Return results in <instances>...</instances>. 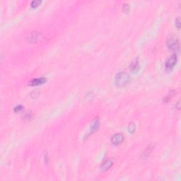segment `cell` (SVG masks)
<instances>
[{
    "mask_svg": "<svg viewBox=\"0 0 181 181\" xmlns=\"http://www.w3.org/2000/svg\"><path fill=\"white\" fill-rule=\"evenodd\" d=\"M115 82L118 87H124L131 82V76L127 72H121L115 76Z\"/></svg>",
    "mask_w": 181,
    "mask_h": 181,
    "instance_id": "cell-1",
    "label": "cell"
},
{
    "mask_svg": "<svg viewBox=\"0 0 181 181\" xmlns=\"http://www.w3.org/2000/svg\"><path fill=\"white\" fill-rule=\"evenodd\" d=\"M166 44H167L168 47L173 52H178L180 50L179 39L177 36H174V35L169 36L167 41H166Z\"/></svg>",
    "mask_w": 181,
    "mask_h": 181,
    "instance_id": "cell-2",
    "label": "cell"
},
{
    "mask_svg": "<svg viewBox=\"0 0 181 181\" xmlns=\"http://www.w3.org/2000/svg\"><path fill=\"white\" fill-rule=\"evenodd\" d=\"M177 63V56L173 54L168 58L166 62V69L167 71H171Z\"/></svg>",
    "mask_w": 181,
    "mask_h": 181,
    "instance_id": "cell-3",
    "label": "cell"
},
{
    "mask_svg": "<svg viewBox=\"0 0 181 181\" xmlns=\"http://www.w3.org/2000/svg\"><path fill=\"white\" fill-rule=\"evenodd\" d=\"M140 70V65H139V58L136 57L130 62L129 65V70L133 74H137Z\"/></svg>",
    "mask_w": 181,
    "mask_h": 181,
    "instance_id": "cell-4",
    "label": "cell"
},
{
    "mask_svg": "<svg viewBox=\"0 0 181 181\" xmlns=\"http://www.w3.org/2000/svg\"><path fill=\"white\" fill-rule=\"evenodd\" d=\"M124 140V136L122 133H116L114 135L112 136L110 141L112 144L114 145H119Z\"/></svg>",
    "mask_w": 181,
    "mask_h": 181,
    "instance_id": "cell-5",
    "label": "cell"
},
{
    "mask_svg": "<svg viewBox=\"0 0 181 181\" xmlns=\"http://www.w3.org/2000/svg\"><path fill=\"white\" fill-rule=\"evenodd\" d=\"M46 81H47L46 78H43V77L33 78L32 80H30V81L29 82V84L32 86H39V85L43 84L44 83H45Z\"/></svg>",
    "mask_w": 181,
    "mask_h": 181,
    "instance_id": "cell-6",
    "label": "cell"
},
{
    "mask_svg": "<svg viewBox=\"0 0 181 181\" xmlns=\"http://www.w3.org/2000/svg\"><path fill=\"white\" fill-rule=\"evenodd\" d=\"M99 127H100V121H99L98 118H96V119L93 121V123L91 124V126H90L91 134L96 132L98 129Z\"/></svg>",
    "mask_w": 181,
    "mask_h": 181,
    "instance_id": "cell-7",
    "label": "cell"
},
{
    "mask_svg": "<svg viewBox=\"0 0 181 181\" xmlns=\"http://www.w3.org/2000/svg\"><path fill=\"white\" fill-rule=\"evenodd\" d=\"M113 165V161L112 159H108L106 160L105 161L102 163L101 167H100V170L101 171H105L107 170H108L109 169L112 167V166Z\"/></svg>",
    "mask_w": 181,
    "mask_h": 181,
    "instance_id": "cell-8",
    "label": "cell"
},
{
    "mask_svg": "<svg viewBox=\"0 0 181 181\" xmlns=\"http://www.w3.org/2000/svg\"><path fill=\"white\" fill-rule=\"evenodd\" d=\"M175 94V92L174 91H171V92L169 93V94H168L167 96H166V98H165L164 99H163V101H165L166 103H167L168 101H169V100H171V98H172L173 97V96Z\"/></svg>",
    "mask_w": 181,
    "mask_h": 181,
    "instance_id": "cell-9",
    "label": "cell"
},
{
    "mask_svg": "<svg viewBox=\"0 0 181 181\" xmlns=\"http://www.w3.org/2000/svg\"><path fill=\"white\" fill-rule=\"evenodd\" d=\"M39 37H40V35L39 34H31V36H30V41H33V42H35V41H38V39H39Z\"/></svg>",
    "mask_w": 181,
    "mask_h": 181,
    "instance_id": "cell-10",
    "label": "cell"
},
{
    "mask_svg": "<svg viewBox=\"0 0 181 181\" xmlns=\"http://www.w3.org/2000/svg\"><path fill=\"white\" fill-rule=\"evenodd\" d=\"M41 1H38V0H37V1H31V3H30V6H31V7H33V8H36V7H38L40 4H41Z\"/></svg>",
    "mask_w": 181,
    "mask_h": 181,
    "instance_id": "cell-11",
    "label": "cell"
},
{
    "mask_svg": "<svg viewBox=\"0 0 181 181\" xmlns=\"http://www.w3.org/2000/svg\"><path fill=\"white\" fill-rule=\"evenodd\" d=\"M134 129H135V125L134 123H129V126H128V130L130 133H132L134 132Z\"/></svg>",
    "mask_w": 181,
    "mask_h": 181,
    "instance_id": "cell-12",
    "label": "cell"
},
{
    "mask_svg": "<svg viewBox=\"0 0 181 181\" xmlns=\"http://www.w3.org/2000/svg\"><path fill=\"white\" fill-rule=\"evenodd\" d=\"M123 9L125 12H128L129 10V6L128 4H123Z\"/></svg>",
    "mask_w": 181,
    "mask_h": 181,
    "instance_id": "cell-13",
    "label": "cell"
},
{
    "mask_svg": "<svg viewBox=\"0 0 181 181\" xmlns=\"http://www.w3.org/2000/svg\"><path fill=\"white\" fill-rule=\"evenodd\" d=\"M23 106H22L21 105H19L14 108V112H19L21 110H23Z\"/></svg>",
    "mask_w": 181,
    "mask_h": 181,
    "instance_id": "cell-14",
    "label": "cell"
},
{
    "mask_svg": "<svg viewBox=\"0 0 181 181\" xmlns=\"http://www.w3.org/2000/svg\"><path fill=\"white\" fill-rule=\"evenodd\" d=\"M175 25L178 29H180V20L179 17H178L177 19H175Z\"/></svg>",
    "mask_w": 181,
    "mask_h": 181,
    "instance_id": "cell-15",
    "label": "cell"
}]
</instances>
